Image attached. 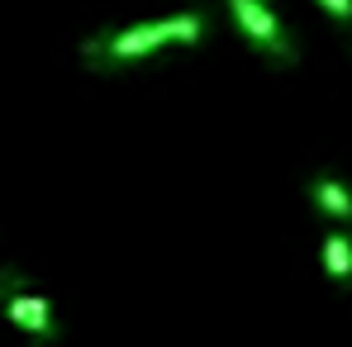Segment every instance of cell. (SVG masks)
I'll return each mask as SVG.
<instances>
[{
    "label": "cell",
    "mask_w": 352,
    "mask_h": 347,
    "mask_svg": "<svg viewBox=\"0 0 352 347\" xmlns=\"http://www.w3.org/2000/svg\"><path fill=\"white\" fill-rule=\"evenodd\" d=\"M205 38V19L181 10V14H167V19H143V24H129V29H115V34H96L81 43V62L105 71V67H124V62H138L167 43H200Z\"/></svg>",
    "instance_id": "cell-1"
},
{
    "label": "cell",
    "mask_w": 352,
    "mask_h": 347,
    "mask_svg": "<svg viewBox=\"0 0 352 347\" xmlns=\"http://www.w3.org/2000/svg\"><path fill=\"white\" fill-rule=\"evenodd\" d=\"M0 314H5L19 333H29V338H38V343H53V338H58L53 300L34 286L19 267H10V262H0Z\"/></svg>",
    "instance_id": "cell-2"
},
{
    "label": "cell",
    "mask_w": 352,
    "mask_h": 347,
    "mask_svg": "<svg viewBox=\"0 0 352 347\" xmlns=\"http://www.w3.org/2000/svg\"><path fill=\"white\" fill-rule=\"evenodd\" d=\"M229 14H234L238 29L248 34V43H252L262 58L272 62V67H295V62H300L295 38L286 34L281 14H276L267 0H229Z\"/></svg>",
    "instance_id": "cell-3"
},
{
    "label": "cell",
    "mask_w": 352,
    "mask_h": 347,
    "mask_svg": "<svg viewBox=\"0 0 352 347\" xmlns=\"http://www.w3.org/2000/svg\"><path fill=\"white\" fill-rule=\"evenodd\" d=\"M305 190H309V205H319L329 219H348L352 224V190H348V181H338L333 172H314Z\"/></svg>",
    "instance_id": "cell-4"
},
{
    "label": "cell",
    "mask_w": 352,
    "mask_h": 347,
    "mask_svg": "<svg viewBox=\"0 0 352 347\" xmlns=\"http://www.w3.org/2000/svg\"><path fill=\"white\" fill-rule=\"evenodd\" d=\"M324 267L343 290H352V238L348 233H329L324 238Z\"/></svg>",
    "instance_id": "cell-5"
},
{
    "label": "cell",
    "mask_w": 352,
    "mask_h": 347,
    "mask_svg": "<svg viewBox=\"0 0 352 347\" xmlns=\"http://www.w3.org/2000/svg\"><path fill=\"white\" fill-rule=\"evenodd\" d=\"M319 5H324L333 19H348V24H352V0H319Z\"/></svg>",
    "instance_id": "cell-6"
}]
</instances>
